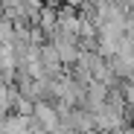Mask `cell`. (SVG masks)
<instances>
[{
	"label": "cell",
	"mask_w": 134,
	"mask_h": 134,
	"mask_svg": "<svg viewBox=\"0 0 134 134\" xmlns=\"http://www.w3.org/2000/svg\"><path fill=\"white\" fill-rule=\"evenodd\" d=\"M29 120L44 131V134H58L64 125H61V117H58V108H55V102H50V99H38V102H32V114H29Z\"/></svg>",
	"instance_id": "obj_1"
},
{
	"label": "cell",
	"mask_w": 134,
	"mask_h": 134,
	"mask_svg": "<svg viewBox=\"0 0 134 134\" xmlns=\"http://www.w3.org/2000/svg\"><path fill=\"white\" fill-rule=\"evenodd\" d=\"M0 15H3V0H0Z\"/></svg>",
	"instance_id": "obj_2"
}]
</instances>
